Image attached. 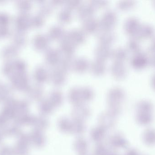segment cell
<instances>
[{"label":"cell","mask_w":155,"mask_h":155,"mask_svg":"<svg viewBox=\"0 0 155 155\" xmlns=\"http://www.w3.org/2000/svg\"><path fill=\"white\" fill-rule=\"evenodd\" d=\"M116 22V16L113 11H108L104 14L100 22L99 26L104 30H111Z\"/></svg>","instance_id":"cell-1"},{"label":"cell","mask_w":155,"mask_h":155,"mask_svg":"<svg viewBox=\"0 0 155 155\" xmlns=\"http://www.w3.org/2000/svg\"><path fill=\"white\" fill-rule=\"evenodd\" d=\"M49 79L54 85H61L66 80L65 72L59 66L54 67L50 72Z\"/></svg>","instance_id":"cell-2"},{"label":"cell","mask_w":155,"mask_h":155,"mask_svg":"<svg viewBox=\"0 0 155 155\" xmlns=\"http://www.w3.org/2000/svg\"><path fill=\"white\" fill-rule=\"evenodd\" d=\"M66 36L75 45L82 44L85 40V33L83 30L79 29H74L70 31L66 35Z\"/></svg>","instance_id":"cell-3"},{"label":"cell","mask_w":155,"mask_h":155,"mask_svg":"<svg viewBox=\"0 0 155 155\" xmlns=\"http://www.w3.org/2000/svg\"><path fill=\"white\" fill-rule=\"evenodd\" d=\"M61 53L60 51L54 49H50L47 50L45 54V61L46 63L51 66H56L59 64L61 61Z\"/></svg>","instance_id":"cell-4"},{"label":"cell","mask_w":155,"mask_h":155,"mask_svg":"<svg viewBox=\"0 0 155 155\" xmlns=\"http://www.w3.org/2000/svg\"><path fill=\"white\" fill-rule=\"evenodd\" d=\"M75 45L66 36L61 40L60 45V52L67 56H71L74 52Z\"/></svg>","instance_id":"cell-5"},{"label":"cell","mask_w":155,"mask_h":155,"mask_svg":"<svg viewBox=\"0 0 155 155\" xmlns=\"http://www.w3.org/2000/svg\"><path fill=\"white\" fill-rule=\"evenodd\" d=\"M99 26V22H97L96 19L92 17L84 20L82 30L85 33H92L96 32Z\"/></svg>","instance_id":"cell-6"},{"label":"cell","mask_w":155,"mask_h":155,"mask_svg":"<svg viewBox=\"0 0 155 155\" xmlns=\"http://www.w3.org/2000/svg\"><path fill=\"white\" fill-rule=\"evenodd\" d=\"M112 52L108 45L100 44L95 50L97 59L104 61L112 56Z\"/></svg>","instance_id":"cell-7"},{"label":"cell","mask_w":155,"mask_h":155,"mask_svg":"<svg viewBox=\"0 0 155 155\" xmlns=\"http://www.w3.org/2000/svg\"><path fill=\"white\" fill-rule=\"evenodd\" d=\"M89 63L84 58H78L73 60L72 67L74 70L78 72H83L89 68Z\"/></svg>","instance_id":"cell-8"},{"label":"cell","mask_w":155,"mask_h":155,"mask_svg":"<svg viewBox=\"0 0 155 155\" xmlns=\"http://www.w3.org/2000/svg\"><path fill=\"white\" fill-rule=\"evenodd\" d=\"M114 39V36L111 30H103L98 35V40L100 44L108 45Z\"/></svg>","instance_id":"cell-9"},{"label":"cell","mask_w":155,"mask_h":155,"mask_svg":"<svg viewBox=\"0 0 155 155\" xmlns=\"http://www.w3.org/2000/svg\"><path fill=\"white\" fill-rule=\"evenodd\" d=\"M89 67L91 72L95 75L103 74L106 70V66L104 61L97 59L94 61Z\"/></svg>","instance_id":"cell-10"},{"label":"cell","mask_w":155,"mask_h":155,"mask_svg":"<svg viewBox=\"0 0 155 155\" xmlns=\"http://www.w3.org/2000/svg\"><path fill=\"white\" fill-rule=\"evenodd\" d=\"M94 13V8L91 5L80 6L78 9V15L79 18L85 20L92 17Z\"/></svg>","instance_id":"cell-11"},{"label":"cell","mask_w":155,"mask_h":155,"mask_svg":"<svg viewBox=\"0 0 155 155\" xmlns=\"http://www.w3.org/2000/svg\"><path fill=\"white\" fill-rule=\"evenodd\" d=\"M64 30L61 26L54 25L53 26L49 31L48 37L53 40H61L65 36Z\"/></svg>","instance_id":"cell-12"},{"label":"cell","mask_w":155,"mask_h":155,"mask_svg":"<svg viewBox=\"0 0 155 155\" xmlns=\"http://www.w3.org/2000/svg\"><path fill=\"white\" fill-rule=\"evenodd\" d=\"M50 39L48 36L43 35H37L35 39V45L39 50H45L49 46Z\"/></svg>","instance_id":"cell-13"},{"label":"cell","mask_w":155,"mask_h":155,"mask_svg":"<svg viewBox=\"0 0 155 155\" xmlns=\"http://www.w3.org/2000/svg\"><path fill=\"white\" fill-rule=\"evenodd\" d=\"M50 72L46 67L44 66H40L35 72V77L37 82L43 83L49 79Z\"/></svg>","instance_id":"cell-14"},{"label":"cell","mask_w":155,"mask_h":155,"mask_svg":"<svg viewBox=\"0 0 155 155\" xmlns=\"http://www.w3.org/2000/svg\"><path fill=\"white\" fill-rule=\"evenodd\" d=\"M111 72L114 77L122 78L125 73V69L121 62H116L111 67Z\"/></svg>","instance_id":"cell-15"},{"label":"cell","mask_w":155,"mask_h":155,"mask_svg":"<svg viewBox=\"0 0 155 155\" xmlns=\"http://www.w3.org/2000/svg\"><path fill=\"white\" fill-rule=\"evenodd\" d=\"M73 60L71 58V56H64V57L61 58L59 63V67L66 72L72 67Z\"/></svg>","instance_id":"cell-16"},{"label":"cell","mask_w":155,"mask_h":155,"mask_svg":"<svg viewBox=\"0 0 155 155\" xmlns=\"http://www.w3.org/2000/svg\"><path fill=\"white\" fill-rule=\"evenodd\" d=\"M72 18V13L71 11L67 8L63 9L59 13V20L61 22H69Z\"/></svg>","instance_id":"cell-17"},{"label":"cell","mask_w":155,"mask_h":155,"mask_svg":"<svg viewBox=\"0 0 155 155\" xmlns=\"http://www.w3.org/2000/svg\"><path fill=\"white\" fill-rule=\"evenodd\" d=\"M112 56L116 62H121V61L125 59L126 56V54L124 50L122 49H118L112 52Z\"/></svg>","instance_id":"cell-18"},{"label":"cell","mask_w":155,"mask_h":155,"mask_svg":"<svg viewBox=\"0 0 155 155\" xmlns=\"http://www.w3.org/2000/svg\"><path fill=\"white\" fill-rule=\"evenodd\" d=\"M66 8L69 10L72 9H78L80 7V2L79 1H68L65 3Z\"/></svg>","instance_id":"cell-19"},{"label":"cell","mask_w":155,"mask_h":155,"mask_svg":"<svg viewBox=\"0 0 155 155\" xmlns=\"http://www.w3.org/2000/svg\"><path fill=\"white\" fill-rule=\"evenodd\" d=\"M52 9L51 6L49 4H45L41 7V13L42 14L45 15H48L50 14L51 12Z\"/></svg>","instance_id":"cell-20"},{"label":"cell","mask_w":155,"mask_h":155,"mask_svg":"<svg viewBox=\"0 0 155 155\" xmlns=\"http://www.w3.org/2000/svg\"><path fill=\"white\" fill-rule=\"evenodd\" d=\"M91 5L94 8H100V7H104L105 5H106V2L105 1H93L92 2Z\"/></svg>","instance_id":"cell-21"}]
</instances>
